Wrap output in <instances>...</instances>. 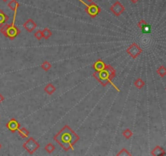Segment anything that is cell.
<instances>
[{
    "label": "cell",
    "mask_w": 166,
    "mask_h": 156,
    "mask_svg": "<svg viewBox=\"0 0 166 156\" xmlns=\"http://www.w3.org/2000/svg\"><path fill=\"white\" fill-rule=\"evenodd\" d=\"M106 65L105 64V63H104L102 60H101V59H99L98 61H96V63H94V66H93V68H95V70L96 71L102 70V69H104Z\"/></svg>",
    "instance_id": "7c38bea8"
},
{
    "label": "cell",
    "mask_w": 166,
    "mask_h": 156,
    "mask_svg": "<svg viewBox=\"0 0 166 156\" xmlns=\"http://www.w3.org/2000/svg\"><path fill=\"white\" fill-rule=\"evenodd\" d=\"M2 1H3V2H7L8 0H2Z\"/></svg>",
    "instance_id": "d4e9b609"
},
{
    "label": "cell",
    "mask_w": 166,
    "mask_h": 156,
    "mask_svg": "<svg viewBox=\"0 0 166 156\" xmlns=\"http://www.w3.org/2000/svg\"><path fill=\"white\" fill-rule=\"evenodd\" d=\"M144 85V81L141 79H138L135 82V85L137 88H142Z\"/></svg>",
    "instance_id": "7402d4cb"
},
{
    "label": "cell",
    "mask_w": 166,
    "mask_h": 156,
    "mask_svg": "<svg viewBox=\"0 0 166 156\" xmlns=\"http://www.w3.org/2000/svg\"><path fill=\"white\" fill-rule=\"evenodd\" d=\"M18 133H19V135L21 136L22 138H26L29 136V133L25 128H22L20 129H18Z\"/></svg>",
    "instance_id": "9a60e30c"
},
{
    "label": "cell",
    "mask_w": 166,
    "mask_h": 156,
    "mask_svg": "<svg viewBox=\"0 0 166 156\" xmlns=\"http://www.w3.org/2000/svg\"><path fill=\"white\" fill-rule=\"evenodd\" d=\"M23 147H24L29 154H33L40 147V145H39V143L37 141H36L34 140L33 137H29V140L23 145Z\"/></svg>",
    "instance_id": "277c9868"
},
{
    "label": "cell",
    "mask_w": 166,
    "mask_h": 156,
    "mask_svg": "<svg viewBox=\"0 0 166 156\" xmlns=\"http://www.w3.org/2000/svg\"><path fill=\"white\" fill-rule=\"evenodd\" d=\"M123 135L125 136L126 138L129 139V138H130L131 136H132L133 133H132V132L130 131V129H126L125 131H123Z\"/></svg>",
    "instance_id": "ac0fdd59"
},
{
    "label": "cell",
    "mask_w": 166,
    "mask_h": 156,
    "mask_svg": "<svg viewBox=\"0 0 166 156\" xmlns=\"http://www.w3.org/2000/svg\"><path fill=\"white\" fill-rule=\"evenodd\" d=\"M1 147H2V146H1V144H0V149H1Z\"/></svg>",
    "instance_id": "4316f807"
},
{
    "label": "cell",
    "mask_w": 166,
    "mask_h": 156,
    "mask_svg": "<svg viewBox=\"0 0 166 156\" xmlns=\"http://www.w3.org/2000/svg\"><path fill=\"white\" fill-rule=\"evenodd\" d=\"M139 27L142 29L143 33H144V34H147L150 32V26L147 25L144 20H141V22L139 24Z\"/></svg>",
    "instance_id": "4fadbf2b"
},
{
    "label": "cell",
    "mask_w": 166,
    "mask_h": 156,
    "mask_svg": "<svg viewBox=\"0 0 166 156\" xmlns=\"http://www.w3.org/2000/svg\"><path fill=\"white\" fill-rule=\"evenodd\" d=\"M118 156H128V155H131L130 154V153H129L128 152V151H126V149H123V150H121V151L119 152V153H118V154H117Z\"/></svg>",
    "instance_id": "ffe728a7"
},
{
    "label": "cell",
    "mask_w": 166,
    "mask_h": 156,
    "mask_svg": "<svg viewBox=\"0 0 166 156\" xmlns=\"http://www.w3.org/2000/svg\"><path fill=\"white\" fill-rule=\"evenodd\" d=\"M141 51H142V50L139 47V46H138L137 44L135 43L132 44V45H130V46L127 48V50H126V52L134 58H136V57L141 53Z\"/></svg>",
    "instance_id": "8992f818"
},
{
    "label": "cell",
    "mask_w": 166,
    "mask_h": 156,
    "mask_svg": "<svg viewBox=\"0 0 166 156\" xmlns=\"http://www.w3.org/2000/svg\"><path fill=\"white\" fill-rule=\"evenodd\" d=\"M80 1H81V2L86 6V9H85V11H86L87 13H88L90 16L92 17V18L96 16L100 13V12H101V8H100L97 5L95 4L94 2H92L90 4H87V3H85L84 2H83L82 0H80Z\"/></svg>",
    "instance_id": "5b68a950"
},
{
    "label": "cell",
    "mask_w": 166,
    "mask_h": 156,
    "mask_svg": "<svg viewBox=\"0 0 166 156\" xmlns=\"http://www.w3.org/2000/svg\"><path fill=\"white\" fill-rule=\"evenodd\" d=\"M0 32L6 37L11 39V40H13V39L16 38L19 35V33H20V30L15 25L14 23H12V24H5L4 25H2L0 28Z\"/></svg>",
    "instance_id": "3957f363"
},
{
    "label": "cell",
    "mask_w": 166,
    "mask_h": 156,
    "mask_svg": "<svg viewBox=\"0 0 166 156\" xmlns=\"http://www.w3.org/2000/svg\"><path fill=\"white\" fill-rule=\"evenodd\" d=\"M88 1H89V2H92V0H88Z\"/></svg>",
    "instance_id": "484cf974"
},
{
    "label": "cell",
    "mask_w": 166,
    "mask_h": 156,
    "mask_svg": "<svg viewBox=\"0 0 166 156\" xmlns=\"http://www.w3.org/2000/svg\"><path fill=\"white\" fill-rule=\"evenodd\" d=\"M110 10L111 12H113L115 16H119L125 11V7H124V6H123L119 1H117V2L110 7Z\"/></svg>",
    "instance_id": "52a82bcc"
},
{
    "label": "cell",
    "mask_w": 166,
    "mask_h": 156,
    "mask_svg": "<svg viewBox=\"0 0 166 156\" xmlns=\"http://www.w3.org/2000/svg\"><path fill=\"white\" fill-rule=\"evenodd\" d=\"M42 35H43V37L45 39H49L51 37V35H52V33H51L50 29L46 28V29H45L42 31Z\"/></svg>",
    "instance_id": "2e32d148"
},
{
    "label": "cell",
    "mask_w": 166,
    "mask_h": 156,
    "mask_svg": "<svg viewBox=\"0 0 166 156\" xmlns=\"http://www.w3.org/2000/svg\"><path fill=\"white\" fill-rule=\"evenodd\" d=\"M3 100H4V97L0 94V103H2V102L3 101Z\"/></svg>",
    "instance_id": "603a6c76"
},
{
    "label": "cell",
    "mask_w": 166,
    "mask_h": 156,
    "mask_svg": "<svg viewBox=\"0 0 166 156\" xmlns=\"http://www.w3.org/2000/svg\"><path fill=\"white\" fill-rule=\"evenodd\" d=\"M44 90H45V92H46L48 94L50 95H52L54 94V93L55 92L56 90V88L52 84H49V85H47L45 87V89H44Z\"/></svg>",
    "instance_id": "5bb4252c"
},
{
    "label": "cell",
    "mask_w": 166,
    "mask_h": 156,
    "mask_svg": "<svg viewBox=\"0 0 166 156\" xmlns=\"http://www.w3.org/2000/svg\"><path fill=\"white\" fill-rule=\"evenodd\" d=\"M24 27L27 29V31L29 32V33H31V32H33L34 29H36V23L33 20L29 19L25 23H24Z\"/></svg>",
    "instance_id": "9c48e42d"
},
{
    "label": "cell",
    "mask_w": 166,
    "mask_h": 156,
    "mask_svg": "<svg viewBox=\"0 0 166 156\" xmlns=\"http://www.w3.org/2000/svg\"><path fill=\"white\" fill-rule=\"evenodd\" d=\"M79 139L80 136L68 125H65L64 128L54 136L55 141H57L66 151L72 150L73 146L76 141H79Z\"/></svg>",
    "instance_id": "6da1fadb"
},
{
    "label": "cell",
    "mask_w": 166,
    "mask_h": 156,
    "mask_svg": "<svg viewBox=\"0 0 166 156\" xmlns=\"http://www.w3.org/2000/svg\"><path fill=\"white\" fill-rule=\"evenodd\" d=\"M34 36H35V37H36L37 40H41V39H42V37H43L42 31H41V30H37V31L35 33V34H34Z\"/></svg>",
    "instance_id": "44dd1931"
},
{
    "label": "cell",
    "mask_w": 166,
    "mask_h": 156,
    "mask_svg": "<svg viewBox=\"0 0 166 156\" xmlns=\"http://www.w3.org/2000/svg\"><path fill=\"white\" fill-rule=\"evenodd\" d=\"M19 127H20V124H19V122L17 121L16 119H12L7 124V128L9 129L12 133L16 132L17 130L19 129Z\"/></svg>",
    "instance_id": "ba28073f"
},
{
    "label": "cell",
    "mask_w": 166,
    "mask_h": 156,
    "mask_svg": "<svg viewBox=\"0 0 166 156\" xmlns=\"http://www.w3.org/2000/svg\"><path fill=\"white\" fill-rule=\"evenodd\" d=\"M41 68H43L45 71H49L51 68V64L50 63H49L48 61H45L42 65H41Z\"/></svg>",
    "instance_id": "d6986e66"
},
{
    "label": "cell",
    "mask_w": 166,
    "mask_h": 156,
    "mask_svg": "<svg viewBox=\"0 0 166 156\" xmlns=\"http://www.w3.org/2000/svg\"><path fill=\"white\" fill-rule=\"evenodd\" d=\"M130 1H131L132 2H135H135H137L139 0H130Z\"/></svg>",
    "instance_id": "cb8c5ba5"
},
{
    "label": "cell",
    "mask_w": 166,
    "mask_h": 156,
    "mask_svg": "<svg viewBox=\"0 0 166 156\" xmlns=\"http://www.w3.org/2000/svg\"><path fill=\"white\" fill-rule=\"evenodd\" d=\"M45 150H46L48 153H52L54 150H55V147H54V146L53 144H51V143H49L47 146L45 147Z\"/></svg>",
    "instance_id": "e0dca14e"
},
{
    "label": "cell",
    "mask_w": 166,
    "mask_h": 156,
    "mask_svg": "<svg viewBox=\"0 0 166 156\" xmlns=\"http://www.w3.org/2000/svg\"><path fill=\"white\" fill-rule=\"evenodd\" d=\"M9 20V16L7 14H5L4 12L2 10L0 9V28L4 25Z\"/></svg>",
    "instance_id": "30bf717a"
},
{
    "label": "cell",
    "mask_w": 166,
    "mask_h": 156,
    "mask_svg": "<svg viewBox=\"0 0 166 156\" xmlns=\"http://www.w3.org/2000/svg\"><path fill=\"white\" fill-rule=\"evenodd\" d=\"M116 72L110 65H106L104 69L101 71H96L93 76L101 83L103 86H106L113 78L115 77Z\"/></svg>",
    "instance_id": "7a4b0ae2"
},
{
    "label": "cell",
    "mask_w": 166,
    "mask_h": 156,
    "mask_svg": "<svg viewBox=\"0 0 166 156\" xmlns=\"http://www.w3.org/2000/svg\"><path fill=\"white\" fill-rule=\"evenodd\" d=\"M8 7H9L10 9L12 10V11H14L15 14H16V11L18 9V7H19V3L17 2L16 0H11L9 2H8V4H7Z\"/></svg>",
    "instance_id": "8fae6325"
}]
</instances>
